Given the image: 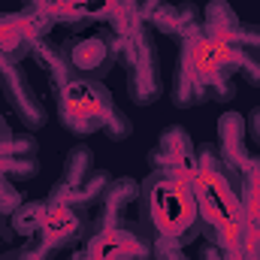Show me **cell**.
Instances as JSON below:
<instances>
[{
	"label": "cell",
	"instance_id": "cell-9",
	"mask_svg": "<svg viewBox=\"0 0 260 260\" xmlns=\"http://www.w3.org/2000/svg\"><path fill=\"white\" fill-rule=\"evenodd\" d=\"M49 21L30 15V12H15V15H0V58L3 61H21L30 55L34 43L46 34Z\"/></svg>",
	"mask_w": 260,
	"mask_h": 260
},
{
	"label": "cell",
	"instance_id": "cell-5",
	"mask_svg": "<svg viewBox=\"0 0 260 260\" xmlns=\"http://www.w3.org/2000/svg\"><path fill=\"white\" fill-rule=\"evenodd\" d=\"M151 257H154V242L145 233L130 230L127 224H118V227H100L91 236L82 260H151Z\"/></svg>",
	"mask_w": 260,
	"mask_h": 260
},
{
	"label": "cell",
	"instance_id": "cell-22",
	"mask_svg": "<svg viewBox=\"0 0 260 260\" xmlns=\"http://www.w3.org/2000/svg\"><path fill=\"white\" fill-rule=\"evenodd\" d=\"M239 76H245L254 88H260V55L245 52V58H242V64H239Z\"/></svg>",
	"mask_w": 260,
	"mask_h": 260
},
{
	"label": "cell",
	"instance_id": "cell-10",
	"mask_svg": "<svg viewBox=\"0 0 260 260\" xmlns=\"http://www.w3.org/2000/svg\"><path fill=\"white\" fill-rule=\"evenodd\" d=\"M160 58H157V46L154 40L145 43V49L139 52V58L127 67V94L136 106H148L160 97Z\"/></svg>",
	"mask_w": 260,
	"mask_h": 260
},
{
	"label": "cell",
	"instance_id": "cell-23",
	"mask_svg": "<svg viewBox=\"0 0 260 260\" xmlns=\"http://www.w3.org/2000/svg\"><path fill=\"white\" fill-rule=\"evenodd\" d=\"M154 257L157 260H191L179 245H157V242H154Z\"/></svg>",
	"mask_w": 260,
	"mask_h": 260
},
{
	"label": "cell",
	"instance_id": "cell-16",
	"mask_svg": "<svg viewBox=\"0 0 260 260\" xmlns=\"http://www.w3.org/2000/svg\"><path fill=\"white\" fill-rule=\"evenodd\" d=\"M170 97H173V103H176L179 109H191L197 103H206V100H209V94H206L179 64H176V73H173V91H170Z\"/></svg>",
	"mask_w": 260,
	"mask_h": 260
},
{
	"label": "cell",
	"instance_id": "cell-19",
	"mask_svg": "<svg viewBox=\"0 0 260 260\" xmlns=\"http://www.w3.org/2000/svg\"><path fill=\"white\" fill-rule=\"evenodd\" d=\"M109 185H112V176L109 173H91L88 176V182L76 191V194H70V206H79V209H85V206H97L103 194L109 191Z\"/></svg>",
	"mask_w": 260,
	"mask_h": 260
},
{
	"label": "cell",
	"instance_id": "cell-7",
	"mask_svg": "<svg viewBox=\"0 0 260 260\" xmlns=\"http://www.w3.org/2000/svg\"><path fill=\"white\" fill-rule=\"evenodd\" d=\"M64 61L76 79L100 82L112 67L118 64L115 43H112V37H79L64 49Z\"/></svg>",
	"mask_w": 260,
	"mask_h": 260
},
{
	"label": "cell",
	"instance_id": "cell-11",
	"mask_svg": "<svg viewBox=\"0 0 260 260\" xmlns=\"http://www.w3.org/2000/svg\"><path fill=\"white\" fill-rule=\"evenodd\" d=\"M79 233H82L79 206H70V203H61V200H49L46 215H43V227H40L43 245L46 248H61V245H70L73 239H79Z\"/></svg>",
	"mask_w": 260,
	"mask_h": 260
},
{
	"label": "cell",
	"instance_id": "cell-6",
	"mask_svg": "<svg viewBox=\"0 0 260 260\" xmlns=\"http://www.w3.org/2000/svg\"><path fill=\"white\" fill-rule=\"evenodd\" d=\"M0 91H3L6 103L12 106L15 118L27 130H40L49 121V112H46L40 94L34 91V85L27 82L24 70L15 64V61H3L0 58Z\"/></svg>",
	"mask_w": 260,
	"mask_h": 260
},
{
	"label": "cell",
	"instance_id": "cell-24",
	"mask_svg": "<svg viewBox=\"0 0 260 260\" xmlns=\"http://www.w3.org/2000/svg\"><path fill=\"white\" fill-rule=\"evenodd\" d=\"M245 133H248V139L260 148V106L248 115V118H245Z\"/></svg>",
	"mask_w": 260,
	"mask_h": 260
},
{
	"label": "cell",
	"instance_id": "cell-2",
	"mask_svg": "<svg viewBox=\"0 0 260 260\" xmlns=\"http://www.w3.org/2000/svg\"><path fill=\"white\" fill-rule=\"evenodd\" d=\"M139 224L157 245L185 248L203 233L191 176L151 170L139 185Z\"/></svg>",
	"mask_w": 260,
	"mask_h": 260
},
{
	"label": "cell",
	"instance_id": "cell-14",
	"mask_svg": "<svg viewBox=\"0 0 260 260\" xmlns=\"http://www.w3.org/2000/svg\"><path fill=\"white\" fill-rule=\"evenodd\" d=\"M130 203H139V185L133 179H112L109 191L97 203L100 206L97 224L100 227H118V224H124V212H127Z\"/></svg>",
	"mask_w": 260,
	"mask_h": 260
},
{
	"label": "cell",
	"instance_id": "cell-4",
	"mask_svg": "<svg viewBox=\"0 0 260 260\" xmlns=\"http://www.w3.org/2000/svg\"><path fill=\"white\" fill-rule=\"evenodd\" d=\"M242 58H245V49L230 46V43H221V40L209 37V34L200 27V30L188 34V37L182 40L179 67L209 94V100L227 103V100H233V94H236L233 76L239 73Z\"/></svg>",
	"mask_w": 260,
	"mask_h": 260
},
{
	"label": "cell",
	"instance_id": "cell-21",
	"mask_svg": "<svg viewBox=\"0 0 260 260\" xmlns=\"http://www.w3.org/2000/svg\"><path fill=\"white\" fill-rule=\"evenodd\" d=\"M9 160H12V133L6 118L0 115V185L6 182V173H9Z\"/></svg>",
	"mask_w": 260,
	"mask_h": 260
},
{
	"label": "cell",
	"instance_id": "cell-3",
	"mask_svg": "<svg viewBox=\"0 0 260 260\" xmlns=\"http://www.w3.org/2000/svg\"><path fill=\"white\" fill-rule=\"evenodd\" d=\"M58 100V118L73 136H88L94 130H103L112 142H121L133 133L130 118L115 106L109 88L88 79H73L67 88L55 91Z\"/></svg>",
	"mask_w": 260,
	"mask_h": 260
},
{
	"label": "cell",
	"instance_id": "cell-15",
	"mask_svg": "<svg viewBox=\"0 0 260 260\" xmlns=\"http://www.w3.org/2000/svg\"><path fill=\"white\" fill-rule=\"evenodd\" d=\"M40 173V145L34 133H12V160H9V182H27Z\"/></svg>",
	"mask_w": 260,
	"mask_h": 260
},
{
	"label": "cell",
	"instance_id": "cell-17",
	"mask_svg": "<svg viewBox=\"0 0 260 260\" xmlns=\"http://www.w3.org/2000/svg\"><path fill=\"white\" fill-rule=\"evenodd\" d=\"M145 27H154V30H160L164 37L179 40V43L188 37V30H185V24H182V15H179V6H170V3H164L160 9H154V12L145 18Z\"/></svg>",
	"mask_w": 260,
	"mask_h": 260
},
{
	"label": "cell",
	"instance_id": "cell-1",
	"mask_svg": "<svg viewBox=\"0 0 260 260\" xmlns=\"http://www.w3.org/2000/svg\"><path fill=\"white\" fill-rule=\"evenodd\" d=\"M194 194L203 221V233L230 257L242 254V203H239V182L242 173L227 164L218 145L206 142L197 148L194 164Z\"/></svg>",
	"mask_w": 260,
	"mask_h": 260
},
{
	"label": "cell",
	"instance_id": "cell-8",
	"mask_svg": "<svg viewBox=\"0 0 260 260\" xmlns=\"http://www.w3.org/2000/svg\"><path fill=\"white\" fill-rule=\"evenodd\" d=\"M197 164V145L182 124H173L157 136V145L148 151V167L160 173H179V176H194Z\"/></svg>",
	"mask_w": 260,
	"mask_h": 260
},
{
	"label": "cell",
	"instance_id": "cell-18",
	"mask_svg": "<svg viewBox=\"0 0 260 260\" xmlns=\"http://www.w3.org/2000/svg\"><path fill=\"white\" fill-rule=\"evenodd\" d=\"M46 203H49V200L21 203V206L12 212V227H15V233H21V236H34V233H40V227H43V215H46Z\"/></svg>",
	"mask_w": 260,
	"mask_h": 260
},
{
	"label": "cell",
	"instance_id": "cell-13",
	"mask_svg": "<svg viewBox=\"0 0 260 260\" xmlns=\"http://www.w3.org/2000/svg\"><path fill=\"white\" fill-rule=\"evenodd\" d=\"M91 173H94V151H91L88 145H73V148L67 151L61 185L52 188V197H49V200H61V203H67L70 194H76V191L88 182Z\"/></svg>",
	"mask_w": 260,
	"mask_h": 260
},
{
	"label": "cell",
	"instance_id": "cell-12",
	"mask_svg": "<svg viewBox=\"0 0 260 260\" xmlns=\"http://www.w3.org/2000/svg\"><path fill=\"white\" fill-rule=\"evenodd\" d=\"M218 151L227 164H233L239 173L248 170L254 160L248 151V133H245V115L239 112H224L218 118Z\"/></svg>",
	"mask_w": 260,
	"mask_h": 260
},
{
	"label": "cell",
	"instance_id": "cell-20",
	"mask_svg": "<svg viewBox=\"0 0 260 260\" xmlns=\"http://www.w3.org/2000/svg\"><path fill=\"white\" fill-rule=\"evenodd\" d=\"M221 43H230V46H239V49H245L251 55H260V24H242L239 21L236 30H230L227 37H221Z\"/></svg>",
	"mask_w": 260,
	"mask_h": 260
}]
</instances>
